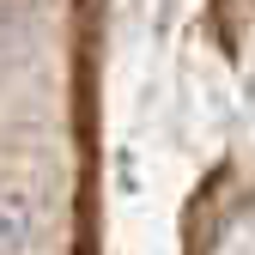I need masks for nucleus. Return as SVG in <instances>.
Returning a JSON list of instances; mask_svg holds the SVG:
<instances>
[{
	"instance_id": "f257e3e1",
	"label": "nucleus",
	"mask_w": 255,
	"mask_h": 255,
	"mask_svg": "<svg viewBox=\"0 0 255 255\" xmlns=\"http://www.w3.org/2000/svg\"><path fill=\"white\" fill-rule=\"evenodd\" d=\"M43 231V213L30 195H12V188H0V255H30Z\"/></svg>"
}]
</instances>
